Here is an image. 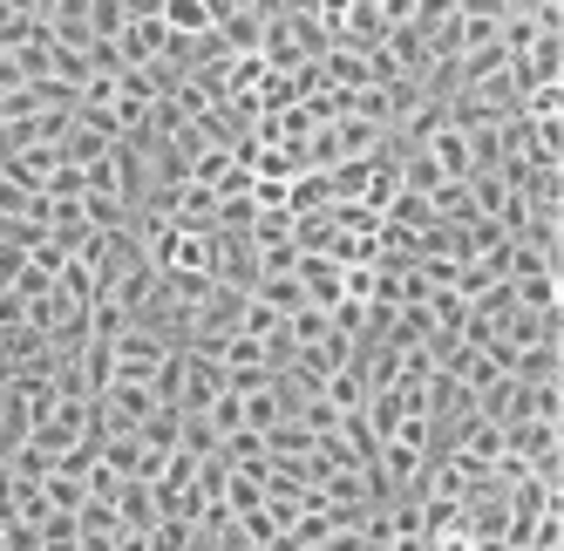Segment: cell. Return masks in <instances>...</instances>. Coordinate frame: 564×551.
<instances>
[{"label":"cell","instance_id":"6da1fadb","mask_svg":"<svg viewBox=\"0 0 564 551\" xmlns=\"http://www.w3.org/2000/svg\"><path fill=\"white\" fill-rule=\"evenodd\" d=\"M177 361V347L164 334L150 327H130L123 341H116V381H137V388H156V375H164Z\"/></svg>","mask_w":564,"mask_h":551},{"label":"cell","instance_id":"7a4b0ae2","mask_svg":"<svg viewBox=\"0 0 564 551\" xmlns=\"http://www.w3.org/2000/svg\"><path fill=\"white\" fill-rule=\"evenodd\" d=\"M476 422H497L503 436H510V429H523V422H531V388H523L517 375L497 381V388H482V396H476Z\"/></svg>","mask_w":564,"mask_h":551},{"label":"cell","instance_id":"3957f363","mask_svg":"<svg viewBox=\"0 0 564 551\" xmlns=\"http://www.w3.org/2000/svg\"><path fill=\"white\" fill-rule=\"evenodd\" d=\"M300 293L319 313H340L347 306V266L340 259H300Z\"/></svg>","mask_w":564,"mask_h":551},{"label":"cell","instance_id":"277c9868","mask_svg":"<svg viewBox=\"0 0 564 551\" xmlns=\"http://www.w3.org/2000/svg\"><path fill=\"white\" fill-rule=\"evenodd\" d=\"M225 388H231V375H225L218 361H205V354H184V402H177L184 415H205Z\"/></svg>","mask_w":564,"mask_h":551},{"label":"cell","instance_id":"5b68a950","mask_svg":"<svg viewBox=\"0 0 564 551\" xmlns=\"http://www.w3.org/2000/svg\"><path fill=\"white\" fill-rule=\"evenodd\" d=\"M503 42V8H456V62Z\"/></svg>","mask_w":564,"mask_h":551},{"label":"cell","instance_id":"8992f818","mask_svg":"<svg viewBox=\"0 0 564 551\" xmlns=\"http://www.w3.org/2000/svg\"><path fill=\"white\" fill-rule=\"evenodd\" d=\"M116 518H123V531H143V538H150L156 525H164V510H156V490L130 477L123 490H116Z\"/></svg>","mask_w":564,"mask_h":551},{"label":"cell","instance_id":"52a82bcc","mask_svg":"<svg viewBox=\"0 0 564 551\" xmlns=\"http://www.w3.org/2000/svg\"><path fill=\"white\" fill-rule=\"evenodd\" d=\"M517 83H523V96L544 89V83H564V42H538L531 55L517 62Z\"/></svg>","mask_w":564,"mask_h":551},{"label":"cell","instance_id":"ba28073f","mask_svg":"<svg viewBox=\"0 0 564 551\" xmlns=\"http://www.w3.org/2000/svg\"><path fill=\"white\" fill-rule=\"evenodd\" d=\"M83 14H89L96 48H116L130 34V0H83Z\"/></svg>","mask_w":564,"mask_h":551},{"label":"cell","instance_id":"9c48e42d","mask_svg":"<svg viewBox=\"0 0 564 551\" xmlns=\"http://www.w3.org/2000/svg\"><path fill=\"white\" fill-rule=\"evenodd\" d=\"M334 341V313H319V306H300L293 321H286V354H306V347H327Z\"/></svg>","mask_w":564,"mask_h":551},{"label":"cell","instance_id":"30bf717a","mask_svg":"<svg viewBox=\"0 0 564 551\" xmlns=\"http://www.w3.org/2000/svg\"><path fill=\"white\" fill-rule=\"evenodd\" d=\"M517 381L523 388H557V347H523L517 354Z\"/></svg>","mask_w":564,"mask_h":551},{"label":"cell","instance_id":"8fae6325","mask_svg":"<svg viewBox=\"0 0 564 551\" xmlns=\"http://www.w3.org/2000/svg\"><path fill=\"white\" fill-rule=\"evenodd\" d=\"M523 116H531V123H564V83L531 89V96H523Z\"/></svg>","mask_w":564,"mask_h":551},{"label":"cell","instance_id":"7c38bea8","mask_svg":"<svg viewBox=\"0 0 564 551\" xmlns=\"http://www.w3.org/2000/svg\"><path fill=\"white\" fill-rule=\"evenodd\" d=\"M517 306L538 313V321H551V313H557V280H523L517 287Z\"/></svg>","mask_w":564,"mask_h":551},{"label":"cell","instance_id":"4fadbf2b","mask_svg":"<svg viewBox=\"0 0 564 551\" xmlns=\"http://www.w3.org/2000/svg\"><path fill=\"white\" fill-rule=\"evenodd\" d=\"M116 551H150V538L143 531H123V538H116Z\"/></svg>","mask_w":564,"mask_h":551}]
</instances>
